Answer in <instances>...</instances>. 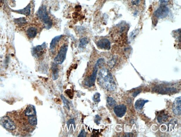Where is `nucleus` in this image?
I'll return each mask as SVG.
<instances>
[{
	"mask_svg": "<svg viewBox=\"0 0 181 137\" xmlns=\"http://www.w3.org/2000/svg\"><path fill=\"white\" fill-rule=\"evenodd\" d=\"M18 120L20 132L29 131L31 126L37 124V112L34 106L30 105L25 110L18 112Z\"/></svg>",
	"mask_w": 181,
	"mask_h": 137,
	"instance_id": "obj_1",
	"label": "nucleus"
},
{
	"mask_svg": "<svg viewBox=\"0 0 181 137\" xmlns=\"http://www.w3.org/2000/svg\"><path fill=\"white\" fill-rule=\"evenodd\" d=\"M97 82L101 87L109 91H113L116 88L115 83L111 73L106 68H103L98 74Z\"/></svg>",
	"mask_w": 181,
	"mask_h": 137,
	"instance_id": "obj_2",
	"label": "nucleus"
},
{
	"mask_svg": "<svg viewBox=\"0 0 181 137\" xmlns=\"http://www.w3.org/2000/svg\"><path fill=\"white\" fill-rule=\"evenodd\" d=\"M0 123L5 129L12 133L18 131V126L16 112L9 113L3 116L0 120Z\"/></svg>",
	"mask_w": 181,
	"mask_h": 137,
	"instance_id": "obj_3",
	"label": "nucleus"
},
{
	"mask_svg": "<svg viewBox=\"0 0 181 137\" xmlns=\"http://www.w3.org/2000/svg\"><path fill=\"white\" fill-rule=\"evenodd\" d=\"M37 14L40 19L44 23L45 28L48 30L52 26V21L48 14L45 6L43 5L39 8Z\"/></svg>",
	"mask_w": 181,
	"mask_h": 137,
	"instance_id": "obj_4",
	"label": "nucleus"
},
{
	"mask_svg": "<svg viewBox=\"0 0 181 137\" xmlns=\"http://www.w3.org/2000/svg\"><path fill=\"white\" fill-rule=\"evenodd\" d=\"M103 62H104V59H100L97 62L95 65L92 75L85 80V84L86 86L89 87H91L94 86L97 76V73L99 67L100 65L102 64Z\"/></svg>",
	"mask_w": 181,
	"mask_h": 137,
	"instance_id": "obj_5",
	"label": "nucleus"
},
{
	"mask_svg": "<svg viewBox=\"0 0 181 137\" xmlns=\"http://www.w3.org/2000/svg\"><path fill=\"white\" fill-rule=\"evenodd\" d=\"M68 47L66 44L62 46L59 53L54 59V63L57 65H61L64 62L66 57Z\"/></svg>",
	"mask_w": 181,
	"mask_h": 137,
	"instance_id": "obj_6",
	"label": "nucleus"
},
{
	"mask_svg": "<svg viewBox=\"0 0 181 137\" xmlns=\"http://www.w3.org/2000/svg\"><path fill=\"white\" fill-rule=\"evenodd\" d=\"M169 12V9L166 4H161V6L155 11V16L158 18L163 19L166 18Z\"/></svg>",
	"mask_w": 181,
	"mask_h": 137,
	"instance_id": "obj_7",
	"label": "nucleus"
},
{
	"mask_svg": "<svg viewBox=\"0 0 181 137\" xmlns=\"http://www.w3.org/2000/svg\"><path fill=\"white\" fill-rule=\"evenodd\" d=\"M47 47V45L45 42L41 44L34 47L32 49L33 55L36 57H40L44 53V50Z\"/></svg>",
	"mask_w": 181,
	"mask_h": 137,
	"instance_id": "obj_8",
	"label": "nucleus"
},
{
	"mask_svg": "<svg viewBox=\"0 0 181 137\" xmlns=\"http://www.w3.org/2000/svg\"><path fill=\"white\" fill-rule=\"evenodd\" d=\"M153 91L158 94H167L173 93L177 91V89L175 88L157 86L153 89Z\"/></svg>",
	"mask_w": 181,
	"mask_h": 137,
	"instance_id": "obj_9",
	"label": "nucleus"
},
{
	"mask_svg": "<svg viewBox=\"0 0 181 137\" xmlns=\"http://www.w3.org/2000/svg\"><path fill=\"white\" fill-rule=\"evenodd\" d=\"M114 112L117 117L122 118L125 115L127 111V107L125 104H121L115 106L114 109Z\"/></svg>",
	"mask_w": 181,
	"mask_h": 137,
	"instance_id": "obj_10",
	"label": "nucleus"
},
{
	"mask_svg": "<svg viewBox=\"0 0 181 137\" xmlns=\"http://www.w3.org/2000/svg\"><path fill=\"white\" fill-rule=\"evenodd\" d=\"M172 110L176 115L180 116L181 114V97L175 99L173 102Z\"/></svg>",
	"mask_w": 181,
	"mask_h": 137,
	"instance_id": "obj_11",
	"label": "nucleus"
},
{
	"mask_svg": "<svg viewBox=\"0 0 181 137\" xmlns=\"http://www.w3.org/2000/svg\"><path fill=\"white\" fill-rule=\"evenodd\" d=\"M97 45L99 48L104 50H109L111 48L110 41L106 38H103L99 40Z\"/></svg>",
	"mask_w": 181,
	"mask_h": 137,
	"instance_id": "obj_12",
	"label": "nucleus"
},
{
	"mask_svg": "<svg viewBox=\"0 0 181 137\" xmlns=\"http://www.w3.org/2000/svg\"><path fill=\"white\" fill-rule=\"evenodd\" d=\"M31 4H29L25 8L23 9L13 10V11L20 13L21 14L25 15V16H29V15H30L31 13Z\"/></svg>",
	"mask_w": 181,
	"mask_h": 137,
	"instance_id": "obj_13",
	"label": "nucleus"
},
{
	"mask_svg": "<svg viewBox=\"0 0 181 137\" xmlns=\"http://www.w3.org/2000/svg\"><path fill=\"white\" fill-rule=\"evenodd\" d=\"M51 70L52 71V78L53 80L57 79L59 76V69L57 65L55 63H53L51 66Z\"/></svg>",
	"mask_w": 181,
	"mask_h": 137,
	"instance_id": "obj_14",
	"label": "nucleus"
},
{
	"mask_svg": "<svg viewBox=\"0 0 181 137\" xmlns=\"http://www.w3.org/2000/svg\"><path fill=\"white\" fill-rule=\"evenodd\" d=\"M62 37V35L57 36L53 38L52 40L50 45V49L52 52L53 53L55 51V48L57 45L58 43Z\"/></svg>",
	"mask_w": 181,
	"mask_h": 137,
	"instance_id": "obj_15",
	"label": "nucleus"
},
{
	"mask_svg": "<svg viewBox=\"0 0 181 137\" xmlns=\"http://www.w3.org/2000/svg\"><path fill=\"white\" fill-rule=\"evenodd\" d=\"M148 102H149L148 100L141 99H138L136 101L135 104H134L135 109L138 111L141 110L144 107L145 104Z\"/></svg>",
	"mask_w": 181,
	"mask_h": 137,
	"instance_id": "obj_16",
	"label": "nucleus"
},
{
	"mask_svg": "<svg viewBox=\"0 0 181 137\" xmlns=\"http://www.w3.org/2000/svg\"><path fill=\"white\" fill-rule=\"evenodd\" d=\"M37 29L33 27H30L27 31V35L30 38H34L37 35Z\"/></svg>",
	"mask_w": 181,
	"mask_h": 137,
	"instance_id": "obj_17",
	"label": "nucleus"
},
{
	"mask_svg": "<svg viewBox=\"0 0 181 137\" xmlns=\"http://www.w3.org/2000/svg\"><path fill=\"white\" fill-rule=\"evenodd\" d=\"M168 118V115L165 114L163 112L160 113L158 117V122L160 123H165Z\"/></svg>",
	"mask_w": 181,
	"mask_h": 137,
	"instance_id": "obj_18",
	"label": "nucleus"
},
{
	"mask_svg": "<svg viewBox=\"0 0 181 137\" xmlns=\"http://www.w3.org/2000/svg\"><path fill=\"white\" fill-rule=\"evenodd\" d=\"M89 43V41L87 38H83L81 39L79 43V48L80 49H83L86 47Z\"/></svg>",
	"mask_w": 181,
	"mask_h": 137,
	"instance_id": "obj_19",
	"label": "nucleus"
},
{
	"mask_svg": "<svg viewBox=\"0 0 181 137\" xmlns=\"http://www.w3.org/2000/svg\"><path fill=\"white\" fill-rule=\"evenodd\" d=\"M14 21L17 24L20 25H22L27 23L26 20L25 18H15L14 20Z\"/></svg>",
	"mask_w": 181,
	"mask_h": 137,
	"instance_id": "obj_20",
	"label": "nucleus"
},
{
	"mask_svg": "<svg viewBox=\"0 0 181 137\" xmlns=\"http://www.w3.org/2000/svg\"><path fill=\"white\" fill-rule=\"evenodd\" d=\"M107 102L108 105L111 107L115 106L116 104V102L114 99L110 97H108L107 98Z\"/></svg>",
	"mask_w": 181,
	"mask_h": 137,
	"instance_id": "obj_21",
	"label": "nucleus"
},
{
	"mask_svg": "<svg viewBox=\"0 0 181 137\" xmlns=\"http://www.w3.org/2000/svg\"><path fill=\"white\" fill-rule=\"evenodd\" d=\"M61 98L63 102L64 105L65 106L66 108L67 109H70V107L69 104H70V102L67 99L65 98V97L63 95H61Z\"/></svg>",
	"mask_w": 181,
	"mask_h": 137,
	"instance_id": "obj_22",
	"label": "nucleus"
},
{
	"mask_svg": "<svg viewBox=\"0 0 181 137\" xmlns=\"http://www.w3.org/2000/svg\"><path fill=\"white\" fill-rule=\"evenodd\" d=\"M100 97V94L99 92H96L92 97L93 100L95 102L99 103L101 101Z\"/></svg>",
	"mask_w": 181,
	"mask_h": 137,
	"instance_id": "obj_23",
	"label": "nucleus"
},
{
	"mask_svg": "<svg viewBox=\"0 0 181 137\" xmlns=\"http://www.w3.org/2000/svg\"><path fill=\"white\" fill-rule=\"evenodd\" d=\"M138 30H134L133 31V32H132V33L130 35V38L132 40H133V39L135 38L136 36V35H138Z\"/></svg>",
	"mask_w": 181,
	"mask_h": 137,
	"instance_id": "obj_24",
	"label": "nucleus"
},
{
	"mask_svg": "<svg viewBox=\"0 0 181 137\" xmlns=\"http://www.w3.org/2000/svg\"><path fill=\"white\" fill-rule=\"evenodd\" d=\"M101 119V117H100L99 115H96L95 116V117L94 122L97 125H99L100 124V121Z\"/></svg>",
	"mask_w": 181,
	"mask_h": 137,
	"instance_id": "obj_25",
	"label": "nucleus"
},
{
	"mask_svg": "<svg viewBox=\"0 0 181 137\" xmlns=\"http://www.w3.org/2000/svg\"><path fill=\"white\" fill-rule=\"evenodd\" d=\"M115 62H116V61H115V59H112L109 63V66L110 68H113L115 65Z\"/></svg>",
	"mask_w": 181,
	"mask_h": 137,
	"instance_id": "obj_26",
	"label": "nucleus"
},
{
	"mask_svg": "<svg viewBox=\"0 0 181 137\" xmlns=\"http://www.w3.org/2000/svg\"><path fill=\"white\" fill-rule=\"evenodd\" d=\"M87 136V133H86L85 130H82L81 131L80 134H79L78 136V137H85Z\"/></svg>",
	"mask_w": 181,
	"mask_h": 137,
	"instance_id": "obj_27",
	"label": "nucleus"
},
{
	"mask_svg": "<svg viewBox=\"0 0 181 137\" xmlns=\"http://www.w3.org/2000/svg\"><path fill=\"white\" fill-rule=\"evenodd\" d=\"M67 126L68 127L70 124H73L74 126H75V120L74 119H70V120H69L67 123Z\"/></svg>",
	"mask_w": 181,
	"mask_h": 137,
	"instance_id": "obj_28",
	"label": "nucleus"
},
{
	"mask_svg": "<svg viewBox=\"0 0 181 137\" xmlns=\"http://www.w3.org/2000/svg\"><path fill=\"white\" fill-rule=\"evenodd\" d=\"M141 92V90H138L134 92V93L133 94L132 96L134 97H136Z\"/></svg>",
	"mask_w": 181,
	"mask_h": 137,
	"instance_id": "obj_29",
	"label": "nucleus"
},
{
	"mask_svg": "<svg viewBox=\"0 0 181 137\" xmlns=\"http://www.w3.org/2000/svg\"><path fill=\"white\" fill-rule=\"evenodd\" d=\"M141 0H136V1H133V2H132V4L133 5H136V6H137L138 4H139V2H140Z\"/></svg>",
	"mask_w": 181,
	"mask_h": 137,
	"instance_id": "obj_30",
	"label": "nucleus"
}]
</instances>
